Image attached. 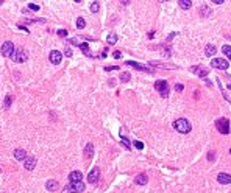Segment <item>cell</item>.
Here are the masks:
<instances>
[{"mask_svg":"<svg viewBox=\"0 0 231 193\" xmlns=\"http://www.w3.org/2000/svg\"><path fill=\"white\" fill-rule=\"evenodd\" d=\"M14 50H16V47H14V44H13L11 41H5V42L2 44V55H3V56L11 58L13 53H14Z\"/></svg>","mask_w":231,"mask_h":193,"instance_id":"obj_6","label":"cell"},{"mask_svg":"<svg viewBox=\"0 0 231 193\" xmlns=\"http://www.w3.org/2000/svg\"><path fill=\"white\" fill-rule=\"evenodd\" d=\"M78 47H80V50H81V52H83L84 55H89V45H87L86 42H83V44H80Z\"/></svg>","mask_w":231,"mask_h":193,"instance_id":"obj_26","label":"cell"},{"mask_svg":"<svg viewBox=\"0 0 231 193\" xmlns=\"http://www.w3.org/2000/svg\"><path fill=\"white\" fill-rule=\"evenodd\" d=\"M211 66H212L214 69H219V70H227V69L230 67L228 61H225L223 58H214V59L211 61Z\"/></svg>","mask_w":231,"mask_h":193,"instance_id":"obj_7","label":"cell"},{"mask_svg":"<svg viewBox=\"0 0 231 193\" xmlns=\"http://www.w3.org/2000/svg\"><path fill=\"white\" fill-rule=\"evenodd\" d=\"M81 193L84 192V184L83 182H70L69 185H66V187L63 189V193Z\"/></svg>","mask_w":231,"mask_h":193,"instance_id":"obj_5","label":"cell"},{"mask_svg":"<svg viewBox=\"0 0 231 193\" xmlns=\"http://www.w3.org/2000/svg\"><path fill=\"white\" fill-rule=\"evenodd\" d=\"M56 33H58L59 38H66V36H67V30H58Z\"/></svg>","mask_w":231,"mask_h":193,"instance_id":"obj_32","label":"cell"},{"mask_svg":"<svg viewBox=\"0 0 231 193\" xmlns=\"http://www.w3.org/2000/svg\"><path fill=\"white\" fill-rule=\"evenodd\" d=\"M215 52H217V48L212 44H208L206 48H205V55H206V56H209V58H211L212 55H215Z\"/></svg>","mask_w":231,"mask_h":193,"instance_id":"obj_19","label":"cell"},{"mask_svg":"<svg viewBox=\"0 0 231 193\" xmlns=\"http://www.w3.org/2000/svg\"><path fill=\"white\" fill-rule=\"evenodd\" d=\"M134 147L138 148V150H142V148H144V143L139 142V140H134Z\"/></svg>","mask_w":231,"mask_h":193,"instance_id":"obj_33","label":"cell"},{"mask_svg":"<svg viewBox=\"0 0 231 193\" xmlns=\"http://www.w3.org/2000/svg\"><path fill=\"white\" fill-rule=\"evenodd\" d=\"M117 69H119V66H113V67H106L105 70H106V72H110V70H117Z\"/></svg>","mask_w":231,"mask_h":193,"instance_id":"obj_37","label":"cell"},{"mask_svg":"<svg viewBox=\"0 0 231 193\" xmlns=\"http://www.w3.org/2000/svg\"><path fill=\"white\" fill-rule=\"evenodd\" d=\"M130 78H131V75L128 73V72H124V73L120 75V81L122 83H128V81H130Z\"/></svg>","mask_w":231,"mask_h":193,"instance_id":"obj_25","label":"cell"},{"mask_svg":"<svg viewBox=\"0 0 231 193\" xmlns=\"http://www.w3.org/2000/svg\"><path fill=\"white\" fill-rule=\"evenodd\" d=\"M208 161L209 162H214L215 161V153H214V151H209V153H208Z\"/></svg>","mask_w":231,"mask_h":193,"instance_id":"obj_31","label":"cell"},{"mask_svg":"<svg viewBox=\"0 0 231 193\" xmlns=\"http://www.w3.org/2000/svg\"><path fill=\"white\" fill-rule=\"evenodd\" d=\"M134 182L138 184V185H145L148 182V176L145 173H141V175H138V178L134 179Z\"/></svg>","mask_w":231,"mask_h":193,"instance_id":"obj_16","label":"cell"},{"mask_svg":"<svg viewBox=\"0 0 231 193\" xmlns=\"http://www.w3.org/2000/svg\"><path fill=\"white\" fill-rule=\"evenodd\" d=\"M94 154V145L92 143H87L86 147H84V156L87 157V159H91Z\"/></svg>","mask_w":231,"mask_h":193,"instance_id":"obj_18","label":"cell"},{"mask_svg":"<svg viewBox=\"0 0 231 193\" xmlns=\"http://www.w3.org/2000/svg\"><path fill=\"white\" fill-rule=\"evenodd\" d=\"M24 167H25V170H33L36 167V159L35 157H27L24 161Z\"/></svg>","mask_w":231,"mask_h":193,"instance_id":"obj_12","label":"cell"},{"mask_svg":"<svg viewBox=\"0 0 231 193\" xmlns=\"http://www.w3.org/2000/svg\"><path fill=\"white\" fill-rule=\"evenodd\" d=\"M64 55H66V56H67V58H70V56H72V50H70V48H69V47H67V48H66V50H64Z\"/></svg>","mask_w":231,"mask_h":193,"instance_id":"obj_34","label":"cell"},{"mask_svg":"<svg viewBox=\"0 0 231 193\" xmlns=\"http://www.w3.org/2000/svg\"><path fill=\"white\" fill-rule=\"evenodd\" d=\"M178 5H180L181 10H189L192 6V2H191V0H180Z\"/></svg>","mask_w":231,"mask_h":193,"instance_id":"obj_21","label":"cell"},{"mask_svg":"<svg viewBox=\"0 0 231 193\" xmlns=\"http://www.w3.org/2000/svg\"><path fill=\"white\" fill-rule=\"evenodd\" d=\"M98 178H100V170L98 167H94L91 170V173L87 175V182H91V184H96L98 181Z\"/></svg>","mask_w":231,"mask_h":193,"instance_id":"obj_9","label":"cell"},{"mask_svg":"<svg viewBox=\"0 0 231 193\" xmlns=\"http://www.w3.org/2000/svg\"><path fill=\"white\" fill-rule=\"evenodd\" d=\"M217 181H219V184H230L231 182V176L228 173H219V176H217Z\"/></svg>","mask_w":231,"mask_h":193,"instance_id":"obj_13","label":"cell"},{"mask_svg":"<svg viewBox=\"0 0 231 193\" xmlns=\"http://www.w3.org/2000/svg\"><path fill=\"white\" fill-rule=\"evenodd\" d=\"M2 3H3V2H2V0H0V5H2Z\"/></svg>","mask_w":231,"mask_h":193,"instance_id":"obj_40","label":"cell"},{"mask_svg":"<svg viewBox=\"0 0 231 193\" xmlns=\"http://www.w3.org/2000/svg\"><path fill=\"white\" fill-rule=\"evenodd\" d=\"M45 189H47V190H50V192L58 190V182H56V181H53V179H52V181H47V182H45Z\"/></svg>","mask_w":231,"mask_h":193,"instance_id":"obj_20","label":"cell"},{"mask_svg":"<svg viewBox=\"0 0 231 193\" xmlns=\"http://www.w3.org/2000/svg\"><path fill=\"white\" fill-rule=\"evenodd\" d=\"M230 153H231V148H230Z\"/></svg>","mask_w":231,"mask_h":193,"instance_id":"obj_41","label":"cell"},{"mask_svg":"<svg viewBox=\"0 0 231 193\" xmlns=\"http://www.w3.org/2000/svg\"><path fill=\"white\" fill-rule=\"evenodd\" d=\"M28 10H30V11H36V13H38V11L41 10V6L36 5V3H28Z\"/></svg>","mask_w":231,"mask_h":193,"instance_id":"obj_30","label":"cell"},{"mask_svg":"<svg viewBox=\"0 0 231 193\" xmlns=\"http://www.w3.org/2000/svg\"><path fill=\"white\" fill-rule=\"evenodd\" d=\"M175 89H176V92H181L183 89H184V86H183V84H176V86H175Z\"/></svg>","mask_w":231,"mask_h":193,"instance_id":"obj_36","label":"cell"},{"mask_svg":"<svg viewBox=\"0 0 231 193\" xmlns=\"http://www.w3.org/2000/svg\"><path fill=\"white\" fill-rule=\"evenodd\" d=\"M81 178H83V175H81V171H72V173L69 175V181L70 182H81Z\"/></svg>","mask_w":231,"mask_h":193,"instance_id":"obj_14","label":"cell"},{"mask_svg":"<svg viewBox=\"0 0 231 193\" xmlns=\"http://www.w3.org/2000/svg\"><path fill=\"white\" fill-rule=\"evenodd\" d=\"M191 70L194 72V73H197V75H198V77L200 78H206L208 77V73H209V70H208V69H203V67H192L191 69Z\"/></svg>","mask_w":231,"mask_h":193,"instance_id":"obj_11","label":"cell"},{"mask_svg":"<svg viewBox=\"0 0 231 193\" xmlns=\"http://www.w3.org/2000/svg\"><path fill=\"white\" fill-rule=\"evenodd\" d=\"M155 89L159 92V95L161 96H169V83L166 81V80H158L155 83Z\"/></svg>","mask_w":231,"mask_h":193,"instance_id":"obj_4","label":"cell"},{"mask_svg":"<svg viewBox=\"0 0 231 193\" xmlns=\"http://www.w3.org/2000/svg\"><path fill=\"white\" fill-rule=\"evenodd\" d=\"M122 145H124V147L128 150V151H130L131 150V145H130V140H128L127 139V137H124V136H122Z\"/></svg>","mask_w":231,"mask_h":193,"instance_id":"obj_28","label":"cell"},{"mask_svg":"<svg viewBox=\"0 0 231 193\" xmlns=\"http://www.w3.org/2000/svg\"><path fill=\"white\" fill-rule=\"evenodd\" d=\"M173 128L181 134H187V133H191L192 125H191V122L186 120V119H178V120L173 122Z\"/></svg>","mask_w":231,"mask_h":193,"instance_id":"obj_1","label":"cell"},{"mask_svg":"<svg viewBox=\"0 0 231 193\" xmlns=\"http://www.w3.org/2000/svg\"><path fill=\"white\" fill-rule=\"evenodd\" d=\"M108 44L110 45H114L115 42H117V34H114V33H111V34H108Z\"/></svg>","mask_w":231,"mask_h":193,"instance_id":"obj_22","label":"cell"},{"mask_svg":"<svg viewBox=\"0 0 231 193\" xmlns=\"http://www.w3.org/2000/svg\"><path fill=\"white\" fill-rule=\"evenodd\" d=\"M127 66H131L133 69H136V70H142V72H153L152 69H148V67H144L142 64H139V63H134V61H127Z\"/></svg>","mask_w":231,"mask_h":193,"instance_id":"obj_10","label":"cell"},{"mask_svg":"<svg viewBox=\"0 0 231 193\" xmlns=\"http://www.w3.org/2000/svg\"><path fill=\"white\" fill-rule=\"evenodd\" d=\"M11 59L14 61V63H25L27 59H28V53H27V50H24V48H16L14 53H13Z\"/></svg>","mask_w":231,"mask_h":193,"instance_id":"obj_3","label":"cell"},{"mask_svg":"<svg viewBox=\"0 0 231 193\" xmlns=\"http://www.w3.org/2000/svg\"><path fill=\"white\" fill-rule=\"evenodd\" d=\"M49 59H50V63H52V64L58 66L61 61H63V53H61L59 50H52L50 55H49Z\"/></svg>","mask_w":231,"mask_h":193,"instance_id":"obj_8","label":"cell"},{"mask_svg":"<svg viewBox=\"0 0 231 193\" xmlns=\"http://www.w3.org/2000/svg\"><path fill=\"white\" fill-rule=\"evenodd\" d=\"M222 52L225 53V56L231 61V45H223L222 47Z\"/></svg>","mask_w":231,"mask_h":193,"instance_id":"obj_23","label":"cell"},{"mask_svg":"<svg viewBox=\"0 0 231 193\" xmlns=\"http://www.w3.org/2000/svg\"><path fill=\"white\" fill-rule=\"evenodd\" d=\"M114 58H115V59H120V58H122V53H120L119 50H115V52H114Z\"/></svg>","mask_w":231,"mask_h":193,"instance_id":"obj_35","label":"cell"},{"mask_svg":"<svg viewBox=\"0 0 231 193\" xmlns=\"http://www.w3.org/2000/svg\"><path fill=\"white\" fill-rule=\"evenodd\" d=\"M84 27H86V22H84V19L83 17H78L77 19V28H84Z\"/></svg>","mask_w":231,"mask_h":193,"instance_id":"obj_27","label":"cell"},{"mask_svg":"<svg viewBox=\"0 0 231 193\" xmlns=\"http://www.w3.org/2000/svg\"><path fill=\"white\" fill-rule=\"evenodd\" d=\"M215 128L217 131H219L220 134H230V120L228 119H219V120H215Z\"/></svg>","mask_w":231,"mask_h":193,"instance_id":"obj_2","label":"cell"},{"mask_svg":"<svg viewBox=\"0 0 231 193\" xmlns=\"http://www.w3.org/2000/svg\"><path fill=\"white\" fill-rule=\"evenodd\" d=\"M200 16H203V17H209V16H212V10L209 8L208 5H203L201 8H200Z\"/></svg>","mask_w":231,"mask_h":193,"instance_id":"obj_17","label":"cell"},{"mask_svg":"<svg viewBox=\"0 0 231 193\" xmlns=\"http://www.w3.org/2000/svg\"><path fill=\"white\" fill-rule=\"evenodd\" d=\"M98 10H100V3H98V2H92L91 11H92V13H98Z\"/></svg>","mask_w":231,"mask_h":193,"instance_id":"obj_29","label":"cell"},{"mask_svg":"<svg viewBox=\"0 0 231 193\" xmlns=\"http://www.w3.org/2000/svg\"><path fill=\"white\" fill-rule=\"evenodd\" d=\"M14 157H16L17 161H25V159H27V151L22 150V148L14 150Z\"/></svg>","mask_w":231,"mask_h":193,"instance_id":"obj_15","label":"cell"},{"mask_svg":"<svg viewBox=\"0 0 231 193\" xmlns=\"http://www.w3.org/2000/svg\"><path fill=\"white\" fill-rule=\"evenodd\" d=\"M228 89H231V83H230V84H228Z\"/></svg>","mask_w":231,"mask_h":193,"instance_id":"obj_39","label":"cell"},{"mask_svg":"<svg viewBox=\"0 0 231 193\" xmlns=\"http://www.w3.org/2000/svg\"><path fill=\"white\" fill-rule=\"evenodd\" d=\"M11 101H13V96L11 95H6L5 96V101H3V108L5 109H10L11 108Z\"/></svg>","mask_w":231,"mask_h":193,"instance_id":"obj_24","label":"cell"},{"mask_svg":"<svg viewBox=\"0 0 231 193\" xmlns=\"http://www.w3.org/2000/svg\"><path fill=\"white\" fill-rule=\"evenodd\" d=\"M212 3H215V5H222V3H223V0H212Z\"/></svg>","mask_w":231,"mask_h":193,"instance_id":"obj_38","label":"cell"}]
</instances>
